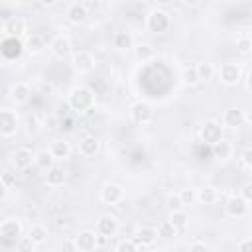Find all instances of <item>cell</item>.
I'll return each mask as SVG.
<instances>
[{
  "instance_id": "obj_36",
  "label": "cell",
  "mask_w": 252,
  "mask_h": 252,
  "mask_svg": "<svg viewBox=\"0 0 252 252\" xmlns=\"http://www.w3.org/2000/svg\"><path fill=\"white\" fill-rule=\"evenodd\" d=\"M156 232H158L159 236L171 238V236H175V232H177V230H175V228L171 226V222H169V220H163V222H161V224L158 226V230H156Z\"/></svg>"
},
{
  "instance_id": "obj_39",
  "label": "cell",
  "mask_w": 252,
  "mask_h": 252,
  "mask_svg": "<svg viewBox=\"0 0 252 252\" xmlns=\"http://www.w3.org/2000/svg\"><path fill=\"white\" fill-rule=\"evenodd\" d=\"M167 209L169 211H179L181 209V201H179V195L177 193H173V195L167 197Z\"/></svg>"
},
{
  "instance_id": "obj_23",
  "label": "cell",
  "mask_w": 252,
  "mask_h": 252,
  "mask_svg": "<svg viewBox=\"0 0 252 252\" xmlns=\"http://www.w3.org/2000/svg\"><path fill=\"white\" fill-rule=\"evenodd\" d=\"M79 152L83 156H94L98 152V140L94 136H85L79 144Z\"/></svg>"
},
{
  "instance_id": "obj_19",
  "label": "cell",
  "mask_w": 252,
  "mask_h": 252,
  "mask_svg": "<svg viewBox=\"0 0 252 252\" xmlns=\"http://www.w3.org/2000/svg\"><path fill=\"white\" fill-rule=\"evenodd\" d=\"M230 152H232L230 142H226V140H222V138L211 146V154H213V158H217V159H226V158L230 156Z\"/></svg>"
},
{
  "instance_id": "obj_25",
  "label": "cell",
  "mask_w": 252,
  "mask_h": 252,
  "mask_svg": "<svg viewBox=\"0 0 252 252\" xmlns=\"http://www.w3.org/2000/svg\"><path fill=\"white\" fill-rule=\"evenodd\" d=\"M45 181H47V185H51V187H59V185H63V181H65V173H63V169H59V167H49V169H47V177H45Z\"/></svg>"
},
{
  "instance_id": "obj_22",
  "label": "cell",
  "mask_w": 252,
  "mask_h": 252,
  "mask_svg": "<svg viewBox=\"0 0 252 252\" xmlns=\"http://www.w3.org/2000/svg\"><path fill=\"white\" fill-rule=\"evenodd\" d=\"M22 47H24V45H22L16 37H8V39L2 43V53L12 59V57H18V55L22 53Z\"/></svg>"
},
{
  "instance_id": "obj_15",
  "label": "cell",
  "mask_w": 252,
  "mask_h": 252,
  "mask_svg": "<svg viewBox=\"0 0 252 252\" xmlns=\"http://www.w3.org/2000/svg\"><path fill=\"white\" fill-rule=\"evenodd\" d=\"M75 242H77V250L91 252L93 248H96V234L91 232V230H83V232H79V236L75 238Z\"/></svg>"
},
{
  "instance_id": "obj_38",
  "label": "cell",
  "mask_w": 252,
  "mask_h": 252,
  "mask_svg": "<svg viewBox=\"0 0 252 252\" xmlns=\"http://www.w3.org/2000/svg\"><path fill=\"white\" fill-rule=\"evenodd\" d=\"M240 163H242L246 169L252 167V148H244V150L240 152Z\"/></svg>"
},
{
  "instance_id": "obj_8",
  "label": "cell",
  "mask_w": 252,
  "mask_h": 252,
  "mask_svg": "<svg viewBox=\"0 0 252 252\" xmlns=\"http://www.w3.org/2000/svg\"><path fill=\"white\" fill-rule=\"evenodd\" d=\"M244 120H246V116H244L242 108H226L222 114V124L226 128H240L244 124Z\"/></svg>"
},
{
  "instance_id": "obj_24",
  "label": "cell",
  "mask_w": 252,
  "mask_h": 252,
  "mask_svg": "<svg viewBox=\"0 0 252 252\" xmlns=\"http://www.w3.org/2000/svg\"><path fill=\"white\" fill-rule=\"evenodd\" d=\"M26 51L28 53H32V55H39L41 51H43V47H45V43H43V39H41V35H30L28 37V41H26Z\"/></svg>"
},
{
  "instance_id": "obj_35",
  "label": "cell",
  "mask_w": 252,
  "mask_h": 252,
  "mask_svg": "<svg viewBox=\"0 0 252 252\" xmlns=\"http://www.w3.org/2000/svg\"><path fill=\"white\" fill-rule=\"evenodd\" d=\"M33 240L30 238V236H20L18 240H16V248H18V252H32L33 250Z\"/></svg>"
},
{
  "instance_id": "obj_17",
  "label": "cell",
  "mask_w": 252,
  "mask_h": 252,
  "mask_svg": "<svg viewBox=\"0 0 252 252\" xmlns=\"http://www.w3.org/2000/svg\"><path fill=\"white\" fill-rule=\"evenodd\" d=\"M4 32L8 33V37H16L18 39V35H22L26 32V22L22 18H10L6 22V26H4Z\"/></svg>"
},
{
  "instance_id": "obj_7",
  "label": "cell",
  "mask_w": 252,
  "mask_h": 252,
  "mask_svg": "<svg viewBox=\"0 0 252 252\" xmlns=\"http://www.w3.org/2000/svg\"><path fill=\"white\" fill-rule=\"evenodd\" d=\"M49 47H51V53H53L57 59H63V57H67V55L71 53V41H69V37H65V35H55V37L51 39Z\"/></svg>"
},
{
  "instance_id": "obj_3",
  "label": "cell",
  "mask_w": 252,
  "mask_h": 252,
  "mask_svg": "<svg viewBox=\"0 0 252 252\" xmlns=\"http://www.w3.org/2000/svg\"><path fill=\"white\" fill-rule=\"evenodd\" d=\"M219 77L224 85H236L240 81V67L236 63H224L219 69Z\"/></svg>"
},
{
  "instance_id": "obj_4",
  "label": "cell",
  "mask_w": 252,
  "mask_h": 252,
  "mask_svg": "<svg viewBox=\"0 0 252 252\" xmlns=\"http://www.w3.org/2000/svg\"><path fill=\"white\" fill-rule=\"evenodd\" d=\"M224 209H226V215L228 217H244L246 213H248V201H244L242 197H238V195H234V197H230L228 201H226V205H224Z\"/></svg>"
},
{
  "instance_id": "obj_28",
  "label": "cell",
  "mask_w": 252,
  "mask_h": 252,
  "mask_svg": "<svg viewBox=\"0 0 252 252\" xmlns=\"http://www.w3.org/2000/svg\"><path fill=\"white\" fill-rule=\"evenodd\" d=\"M112 43L118 49H128V47H132V35L128 32H116L112 37Z\"/></svg>"
},
{
  "instance_id": "obj_44",
  "label": "cell",
  "mask_w": 252,
  "mask_h": 252,
  "mask_svg": "<svg viewBox=\"0 0 252 252\" xmlns=\"http://www.w3.org/2000/svg\"><path fill=\"white\" fill-rule=\"evenodd\" d=\"M150 55H152V49H150V47H146V45L138 47V57H142V59H148Z\"/></svg>"
},
{
  "instance_id": "obj_27",
  "label": "cell",
  "mask_w": 252,
  "mask_h": 252,
  "mask_svg": "<svg viewBox=\"0 0 252 252\" xmlns=\"http://www.w3.org/2000/svg\"><path fill=\"white\" fill-rule=\"evenodd\" d=\"M197 201L201 205H213L217 201V191L213 187H203L197 191Z\"/></svg>"
},
{
  "instance_id": "obj_37",
  "label": "cell",
  "mask_w": 252,
  "mask_h": 252,
  "mask_svg": "<svg viewBox=\"0 0 252 252\" xmlns=\"http://www.w3.org/2000/svg\"><path fill=\"white\" fill-rule=\"evenodd\" d=\"M116 252H138V244L134 240H122L116 246Z\"/></svg>"
},
{
  "instance_id": "obj_29",
  "label": "cell",
  "mask_w": 252,
  "mask_h": 252,
  "mask_svg": "<svg viewBox=\"0 0 252 252\" xmlns=\"http://www.w3.org/2000/svg\"><path fill=\"white\" fill-rule=\"evenodd\" d=\"M32 240H33V244H41L45 238H47V228L43 226V224H33L32 228H30V234H28Z\"/></svg>"
},
{
  "instance_id": "obj_32",
  "label": "cell",
  "mask_w": 252,
  "mask_h": 252,
  "mask_svg": "<svg viewBox=\"0 0 252 252\" xmlns=\"http://www.w3.org/2000/svg\"><path fill=\"white\" fill-rule=\"evenodd\" d=\"M181 79H183V83H187V85H197V83H199V77H197L195 65L185 67V69H183V73H181Z\"/></svg>"
},
{
  "instance_id": "obj_5",
  "label": "cell",
  "mask_w": 252,
  "mask_h": 252,
  "mask_svg": "<svg viewBox=\"0 0 252 252\" xmlns=\"http://www.w3.org/2000/svg\"><path fill=\"white\" fill-rule=\"evenodd\" d=\"M73 67L79 73H91L93 67H94V59L89 51H77L73 55Z\"/></svg>"
},
{
  "instance_id": "obj_34",
  "label": "cell",
  "mask_w": 252,
  "mask_h": 252,
  "mask_svg": "<svg viewBox=\"0 0 252 252\" xmlns=\"http://www.w3.org/2000/svg\"><path fill=\"white\" fill-rule=\"evenodd\" d=\"M236 49H238V53H242V55H248V53L252 51V39H250L248 35H242V37H238V39H236Z\"/></svg>"
},
{
  "instance_id": "obj_46",
  "label": "cell",
  "mask_w": 252,
  "mask_h": 252,
  "mask_svg": "<svg viewBox=\"0 0 252 252\" xmlns=\"http://www.w3.org/2000/svg\"><path fill=\"white\" fill-rule=\"evenodd\" d=\"M6 191H8V187L0 181V199H4V197H6Z\"/></svg>"
},
{
  "instance_id": "obj_42",
  "label": "cell",
  "mask_w": 252,
  "mask_h": 252,
  "mask_svg": "<svg viewBox=\"0 0 252 252\" xmlns=\"http://www.w3.org/2000/svg\"><path fill=\"white\" fill-rule=\"evenodd\" d=\"M242 199L244 201H250L252 199V183H244L242 185Z\"/></svg>"
},
{
  "instance_id": "obj_41",
  "label": "cell",
  "mask_w": 252,
  "mask_h": 252,
  "mask_svg": "<svg viewBox=\"0 0 252 252\" xmlns=\"http://www.w3.org/2000/svg\"><path fill=\"white\" fill-rule=\"evenodd\" d=\"M238 252H252V240L250 238H242L238 242Z\"/></svg>"
},
{
  "instance_id": "obj_1",
  "label": "cell",
  "mask_w": 252,
  "mask_h": 252,
  "mask_svg": "<svg viewBox=\"0 0 252 252\" xmlns=\"http://www.w3.org/2000/svg\"><path fill=\"white\" fill-rule=\"evenodd\" d=\"M69 104L73 110L77 112H85V110H91L93 104H94V94L89 87H77L71 91L69 94Z\"/></svg>"
},
{
  "instance_id": "obj_43",
  "label": "cell",
  "mask_w": 252,
  "mask_h": 252,
  "mask_svg": "<svg viewBox=\"0 0 252 252\" xmlns=\"http://www.w3.org/2000/svg\"><path fill=\"white\" fill-rule=\"evenodd\" d=\"M189 252H211V250H209L207 244H203V242H195V244L189 248Z\"/></svg>"
},
{
  "instance_id": "obj_45",
  "label": "cell",
  "mask_w": 252,
  "mask_h": 252,
  "mask_svg": "<svg viewBox=\"0 0 252 252\" xmlns=\"http://www.w3.org/2000/svg\"><path fill=\"white\" fill-rule=\"evenodd\" d=\"M106 242H108V236H102V234L96 236V246H106Z\"/></svg>"
},
{
  "instance_id": "obj_12",
  "label": "cell",
  "mask_w": 252,
  "mask_h": 252,
  "mask_svg": "<svg viewBox=\"0 0 252 252\" xmlns=\"http://www.w3.org/2000/svg\"><path fill=\"white\" fill-rule=\"evenodd\" d=\"M20 232H22V224L16 219H8V220H4L0 224V234L6 240H18L20 238Z\"/></svg>"
},
{
  "instance_id": "obj_6",
  "label": "cell",
  "mask_w": 252,
  "mask_h": 252,
  "mask_svg": "<svg viewBox=\"0 0 252 252\" xmlns=\"http://www.w3.org/2000/svg\"><path fill=\"white\" fill-rule=\"evenodd\" d=\"M130 114L138 124H148L152 120V116H154V110H152V106L148 102H136V104H132Z\"/></svg>"
},
{
  "instance_id": "obj_9",
  "label": "cell",
  "mask_w": 252,
  "mask_h": 252,
  "mask_svg": "<svg viewBox=\"0 0 252 252\" xmlns=\"http://www.w3.org/2000/svg\"><path fill=\"white\" fill-rule=\"evenodd\" d=\"M18 128V118L12 110H0V134L10 136Z\"/></svg>"
},
{
  "instance_id": "obj_30",
  "label": "cell",
  "mask_w": 252,
  "mask_h": 252,
  "mask_svg": "<svg viewBox=\"0 0 252 252\" xmlns=\"http://www.w3.org/2000/svg\"><path fill=\"white\" fill-rule=\"evenodd\" d=\"M177 195H179L181 207H183V205H195V203H197V191H195V189H191V187L181 189Z\"/></svg>"
},
{
  "instance_id": "obj_31",
  "label": "cell",
  "mask_w": 252,
  "mask_h": 252,
  "mask_svg": "<svg viewBox=\"0 0 252 252\" xmlns=\"http://www.w3.org/2000/svg\"><path fill=\"white\" fill-rule=\"evenodd\" d=\"M195 71H197L199 81H209L215 75V69L211 63H199V65H195Z\"/></svg>"
},
{
  "instance_id": "obj_40",
  "label": "cell",
  "mask_w": 252,
  "mask_h": 252,
  "mask_svg": "<svg viewBox=\"0 0 252 252\" xmlns=\"http://www.w3.org/2000/svg\"><path fill=\"white\" fill-rule=\"evenodd\" d=\"M61 252H79V250H77V242L71 240V238L63 240V244H61Z\"/></svg>"
},
{
  "instance_id": "obj_18",
  "label": "cell",
  "mask_w": 252,
  "mask_h": 252,
  "mask_svg": "<svg viewBox=\"0 0 252 252\" xmlns=\"http://www.w3.org/2000/svg\"><path fill=\"white\" fill-rule=\"evenodd\" d=\"M49 154H51L53 159H65V158H69V154H71V146H69V142H65V140H57V142L51 144Z\"/></svg>"
},
{
  "instance_id": "obj_20",
  "label": "cell",
  "mask_w": 252,
  "mask_h": 252,
  "mask_svg": "<svg viewBox=\"0 0 252 252\" xmlns=\"http://www.w3.org/2000/svg\"><path fill=\"white\" fill-rule=\"evenodd\" d=\"M156 236H158L156 228H148V226H144V228H140V230L136 232L134 242H136V244H142V246H150V244H154Z\"/></svg>"
},
{
  "instance_id": "obj_14",
  "label": "cell",
  "mask_w": 252,
  "mask_h": 252,
  "mask_svg": "<svg viewBox=\"0 0 252 252\" xmlns=\"http://www.w3.org/2000/svg\"><path fill=\"white\" fill-rule=\"evenodd\" d=\"M12 161H14V165L18 169H28L32 165V161H33V154L28 148H18L14 152V156H12Z\"/></svg>"
},
{
  "instance_id": "obj_21",
  "label": "cell",
  "mask_w": 252,
  "mask_h": 252,
  "mask_svg": "<svg viewBox=\"0 0 252 252\" xmlns=\"http://www.w3.org/2000/svg\"><path fill=\"white\" fill-rule=\"evenodd\" d=\"M67 18H69V22H73V24H81V22H85V18H87V8L83 6V4H71L69 6V10H67Z\"/></svg>"
},
{
  "instance_id": "obj_2",
  "label": "cell",
  "mask_w": 252,
  "mask_h": 252,
  "mask_svg": "<svg viewBox=\"0 0 252 252\" xmlns=\"http://www.w3.org/2000/svg\"><path fill=\"white\" fill-rule=\"evenodd\" d=\"M169 26H171V20H169V14H167V12L156 8V10H152V12L148 14V28H150L152 32L163 33V32L169 30Z\"/></svg>"
},
{
  "instance_id": "obj_13",
  "label": "cell",
  "mask_w": 252,
  "mask_h": 252,
  "mask_svg": "<svg viewBox=\"0 0 252 252\" xmlns=\"http://www.w3.org/2000/svg\"><path fill=\"white\" fill-rule=\"evenodd\" d=\"M96 228H98V234H102V236H114L118 230V220L110 215H102L96 222Z\"/></svg>"
},
{
  "instance_id": "obj_10",
  "label": "cell",
  "mask_w": 252,
  "mask_h": 252,
  "mask_svg": "<svg viewBox=\"0 0 252 252\" xmlns=\"http://www.w3.org/2000/svg\"><path fill=\"white\" fill-rule=\"evenodd\" d=\"M201 140H203V144H209V146L219 142L220 140V126L217 122H205L201 128Z\"/></svg>"
},
{
  "instance_id": "obj_33",
  "label": "cell",
  "mask_w": 252,
  "mask_h": 252,
  "mask_svg": "<svg viewBox=\"0 0 252 252\" xmlns=\"http://www.w3.org/2000/svg\"><path fill=\"white\" fill-rule=\"evenodd\" d=\"M33 161H35L41 169H49V167H51L53 158H51V154H49V152H39L37 156H33Z\"/></svg>"
},
{
  "instance_id": "obj_11",
  "label": "cell",
  "mask_w": 252,
  "mask_h": 252,
  "mask_svg": "<svg viewBox=\"0 0 252 252\" xmlns=\"http://www.w3.org/2000/svg\"><path fill=\"white\" fill-rule=\"evenodd\" d=\"M100 199H102L106 205H116V203L122 199V187L116 185V183H106V185L100 189Z\"/></svg>"
},
{
  "instance_id": "obj_26",
  "label": "cell",
  "mask_w": 252,
  "mask_h": 252,
  "mask_svg": "<svg viewBox=\"0 0 252 252\" xmlns=\"http://www.w3.org/2000/svg\"><path fill=\"white\" fill-rule=\"evenodd\" d=\"M169 222H171V226L175 228V230H181V228H185L187 226V222H189V217H187V213L185 211H171V217H169Z\"/></svg>"
},
{
  "instance_id": "obj_16",
  "label": "cell",
  "mask_w": 252,
  "mask_h": 252,
  "mask_svg": "<svg viewBox=\"0 0 252 252\" xmlns=\"http://www.w3.org/2000/svg\"><path fill=\"white\" fill-rule=\"evenodd\" d=\"M10 96H12V100H14V102L24 104V102H28V100H30L32 91H30V87H28L26 83H16V85L12 87V91H10Z\"/></svg>"
}]
</instances>
